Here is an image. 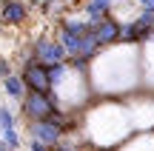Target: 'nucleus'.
Here are the masks:
<instances>
[{"label": "nucleus", "instance_id": "nucleus-12", "mask_svg": "<svg viewBox=\"0 0 154 151\" xmlns=\"http://www.w3.org/2000/svg\"><path fill=\"white\" fill-rule=\"evenodd\" d=\"M3 94L9 97L14 106H20V100L29 94V86H26V80H23V74H9V77L3 80Z\"/></svg>", "mask_w": 154, "mask_h": 151}, {"label": "nucleus", "instance_id": "nucleus-16", "mask_svg": "<svg viewBox=\"0 0 154 151\" xmlns=\"http://www.w3.org/2000/svg\"><path fill=\"white\" fill-rule=\"evenodd\" d=\"M137 9H154V0H137Z\"/></svg>", "mask_w": 154, "mask_h": 151}, {"label": "nucleus", "instance_id": "nucleus-5", "mask_svg": "<svg viewBox=\"0 0 154 151\" xmlns=\"http://www.w3.org/2000/svg\"><path fill=\"white\" fill-rule=\"evenodd\" d=\"M32 54L37 63H43V66H57V63H66L69 60V51L63 49V43L54 37V34H37V37H32Z\"/></svg>", "mask_w": 154, "mask_h": 151}, {"label": "nucleus", "instance_id": "nucleus-14", "mask_svg": "<svg viewBox=\"0 0 154 151\" xmlns=\"http://www.w3.org/2000/svg\"><path fill=\"white\" fill-rule=\"evenodd\" d=\"M29 151H51V146H46V143L32 140V137H29Z\"/></svg>", "mask_w": 154, "mask_h": 151}, {"label": "nucleus", "instance_id": "nucleus-9", "mask_svg": "<svg viewBox=\"0 0 154 151\" xmlns=\"http://www.w3.org/2000/svg\"><path fill=\"white\" fill-rule=\"evenodd\" d=\"M114 9H117L114 0H83V6H80V11L86 14V20L91 23V29L97 26V23H103L109 14H114Z\"/></svg>", "mask_w": 154, "mask_h": 151}, {"label": "nucleus", "instance_id": "nucleus-6", "mask_svg": "<svg viewBox=\"0 0 154 151\" xmlns=\"http://www.w3.org/2000/svg\"><path fill=\"white\" fill-rule=\"evenodd\" d=\"M26 131H29V137H32V140H40V143H46V146H51V148H54L57 143L66 137V125L57 123L54 117L32 120V123H26Z\"/></svg>", "mask_w": 154, "mask_h": 151}, {"label": "nucleus", "instance_id": "nucleus-17", "mask_svg": "<svg viewBox=\"0 0 154 151\" xmlns=\"http://www.w3.org/2000/svg\"><path fill=\"white\" fill-rule=\"evenodd\" d=\"M114 3H117V6H126V3H131V0H114Z\"/></svg>", "mask_w": 154, "mask_h": 151}, {"label": "nucleus", "instance_id": "nucleus-11", "mask_svg": "<svg viewBox=\"0 0 154 151\" xmlns=\"http://www.w3.org/2000/svg\"><path fill=\"white\" fill-rule=\"evenodd\" d=\"M143 57V91H154V40L140 46Z\"/></svg>", "mask_w": 154, "mask_h": 151}, {"label": "nucleus", "instance_id": "nucleus-7", "mask_svg": "<svg viewBox=\"0 0 154 151\" xmlns=\"http://www.w3.org/2000/svg\"><path fill=\"white\" fill-rule=\"evenodd\" d=\"M20 74H23V80H26L29 89H34V91H51L49 66L37 63L34 57H32V60H26V63H20Z\"/></svg>", "mask_w": 154, "mask_h": 151}, {"label": "nucleus", "instance_id": "nucleus-15", "mask_svg": "<svg viewBox=\"0 0 154 151\" xmlns=\"http://www.w3.org/2000/svg\"><path fill=\"white\" fill-rule=\"evenodd\" d=\"M9 74H14V68H11L9 60H0V80H6Z\"/></svg>", "mask_w": 154, "mask_h": 151}, {"label": "nucleus", "instance_id": "nucleus-13", "mask_svg": "<svg viewBox=\"0 0 154 151\" xmlns=\"http://www.w3.org/2000/svg\"><path fill=\"white\" fill-rule=\"evenodd\" d=\"M114 151H154V131H134L123 146Z\"/></svg>", "mask_w": 154, "mask_h": 151}, {"label": "nucleus", "instance_id": "nucleus-4", "mask_svg": "<svg viewBox=\"0 0 154 151\" xmlns=\"http://www.w3.org/2000/svg\"><path fill=\"white\" fill-rule=\"evenodd\" d=\"M57 100H54V94L51 91H34V89H29V94L20 100V117L26 120V123H32V120H46V117H51V114L57 111Z\"/></svg>", "mask_w": 154, "mask_h": 151}, {"label": "nucleus", "instance_id": "nucleus-8", "mask_svg": "<svg viewBox=\"0 0 154 151\" xmlns=\"http://www.w3.org/2000/svg\"><path fill=\"white\" fill-rule=\"evenodd\" d=\"M29 6L26 0H3L0 3V23L6 29H23L29 23Z\"/></svg>", "mask_w": 154, "mask_h": 151}, {"label": "nucleus", "instance_id": "nucleus-3", "mask_svg": "<svg viewBox=\"0 0 154 151\" xmlns=\"http://www.w3.org/2000/svg\"><path fill=\"white\" fill-rule=\"evenodd\" d=\"M128 106V117H131L134 131H154V91H134V94L123 97Z\"/></svg>", "mask_w": 154, "mask_h": 151}, {"label": "nucleus", "instance_id": "nucleus-1", "mask_svg": "<svg viewBox=\"0 0 154 151\" xmlns=\"http://www.w3.org/2000/svg\"><path fill=\"white\" fill-rule=\"evenodd\" d=\"M94 97H128L143 89V57L137 43L103 46L100 54L88 63Z\"/></svg>", "mask_w": 154, "mask_h": 151}, {"label": "nucleus", "instance_id": "nucleus-10", "mask_svg": "<svg viewBox=\"0 0 154 151\" xmlns=\"http://www.w3.org/2000/svg\"><path fill=\"white\" fill-rule=\"evenodd\" d=\"M91 32H94V37H97L100 46H114V43H120V20H117L114 14H109L103 23H97Z\"/></svg>", "mask_w": 154, "mask_h": 151}, {"label": "nucleus", "instance_id": "nucleus-2", "mask_svg": "<svg viewBox=\"0 0 154 151\" xmlns=\"http://www.w3.org/2000/svg\"><path fill=\"white\" fill-rule=\"evenodd\" d=\"M80 131L97 151H114L134 134L123 97H94L80 111Z\"/></svg>", "mask_w": 154, "mask_h": 151}, {"label": "nucleus", "instance_id": "nucleus-18", "mask_svg": "<svg viewBox=\"0 0 154 151\" xmlns=\"http://www.w3.org/2000/svg\"><path fill=\"white\" fill-rule=\"evenodd\" d=\"M60 3H66V6H69V3H72V0H60Z\"/></svg>", "mask_w": 154, "mask_h": 151}]
</instances>
